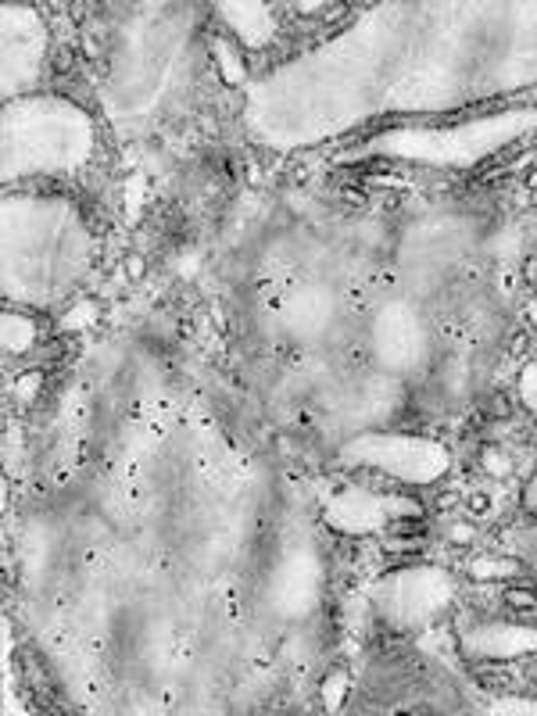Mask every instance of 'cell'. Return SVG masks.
Instances as JSON below:
<instances>
[{
  "label": "cell",
  "mask_w": 537,
  "mask_h": 716,
  "mask_svg": "<svg viewBox=\"0 0 537 716\" xmlns=\"http://www.w3.org/2000/svg\"><path fill=\"white\" fill-rule=\"evenodd\" d=\"M219 15L244 47H269L280 33V22L273 18V11L265 4H255V0H226V4H219Z\"/></svg>",
  "instance_id": "obj_14"
},
{
  "label": "cell",
  "mask_w": 537,
  "mask_h": 716,
  "mask_svg": "<svg viewBox=\"0 0 537 716\" xmlns=\"http://www.w3.org/2000/svg\"><path fill=\"white\" fill-rule=\"evenodd\" d=\"M469 384H473V366H469V362H466L462 355L448 358V362H444V369H441V391H444V398H448V401L462 398V394L469 391Z\"/></svg>",
  "instance_id": "obj_17"
},
{
  "label": "cell",
  "mask_w": 537,
  "mask_h": 716,
  "mask_svg": "<svg viewBox=\"0 0 537 716\" xmlns=\"http://www.w3.org/2000/svg\"><path fill=\"white\" fill-rule=\"evenodd\" d=\"M0 341H4V351L8 355H26L29 348H33L36 341V326L33 319L18 316V312H4V319H0Z\"/></svg>",
  "instance_id": "obj_15"
},
{
  "label": "cell",
  "mask_w": 537,
  "mask_h": 716,
  "mask_svg": "<svg viewBox=\"0 0 537 716\" xmlns=\"http://www.w3.org/2000/svg\"><path fill=\"white\" fill-rule=\"evenodd\" d=\"M462 648L473 659H520L537 652V627L509 620H484L462 634Z\"/></svg>",
  "instance_id": "obj_13"
},
{
  "label": "cell",
  "mask_w": 537,
  "mask_h": 716,
  "mask_svg": "<svg viewBox=\"0 0 537 716\" xmlns=\"http://www.w3.org/2000/svg\"><path fill=\"white\" fill-rule=\"evenodd\" d=\"M530 323H534V326H537V308H530Z\"/></svg>",
  "instance_id": "obj_28"
},
{
  "label": "cell",
  "mask_w": 537,
  "mask_h": 716,
  "mask_svg": "<svg viewBox=\"0 0 537 716\" xmlns=\"http://www.w3.org/2000/svg\"><path fill=\"white\" fill-rule=\"evenodd\" d=\"M344 316L348 312H344L341 294L323 280L298 283L276 301V326L287 341L301 348H323L337 341V333L344 330Z\"/></svg>",
  "instance_id": "obj_10"
},
{
  "label": "cell",
  "mask_w": 537,
  "mask_h": 716,
  "mask_svg": "<svg viewBox=\"0 0 537 716\" xmlns=\"http://www.w3.org/2000/svg\"><path fill=\"white\" fill-rule=\"evenodd\" d=\"M0 40H4V97H15L22 86L40 76V65L47 58V26L33 8L4 4L0 11Z\"/></svg>",
  "instance_id": "obj_11"
},
{
  "label": "cell",
  "mask_w": 537,
  "mask_h": 716,
  "mask_svg": "<svg viewBox=\"0 0 537 716\" xmlns=\"http://www.w3.org/2000/svg\"><path fill=\"white\" fill-rule=\"evenodd\" d=\"M523 502H527V509H537V477L527 484V491H523Z\"/></svg>",
  "instance_id": "obj_26"
},
{
  "label": "cell",
  "mask_w": 537,
  "mask_h": 716,
  "mask_svg": "<svg viewBox=\"0 0 537 716\" xmlns=\"http://www.w3.org/2000/svg\"><path fill=\"white\" fill-rule=\"evenodd\" d=\"M477 248L473 222L459 215H419L398 237V269L412 294L437 290Z\"/></svg>",
  "instance_id": "obj_5"
},
{
  "label": "cell",
  "mask_w": 537,
  "mask_h": 716,
  "mask_svg": "<svg viewBox=\"0 0 537 716\" xmlns=\"http://www.w3.org/2000/svg\"><path fill=\"white\" fill-rule=\"evenodd\" d=\"M416 516H423L419 502L398 495H376L366 487H341L326 502V523L341 534H376L387 523L416 520Z\"/></svg>",
  "instance_id": "obj_12"
},
{
  "label": "cell",
  "mask_w": 537,
  "mask_h": 716,
  "mask_svg": "<svg viewBox=\"0 0 537 716\" xmlns=\"http://www.w3.org/2000/svg\"><path fill=\"white\" fill-rule=\"evenodd\" d=\"M516 387H520L523 405H527V409L537 416V362H527V366H523V373H520V380H516Z\"/></svg>",
  "instance_id": "obj_21"
},
{
  "label": "cell",
  "mask_w": 537,
  "mask_h": 716,
  "mask_svg": "<svg viewBox=\"0 0 537 716\" xmlns=\"http://www.w3.org/2000/svg\"><path fill=\"white\" fill-rule=\"evenodd\" d=\"M94 240L79 212L61 197L11 194L4 201V294L51 305L90 269Z\"/></svg>",
  "instance_id": "obj_1"
},
{
  "label": "cell",
  "mask_w": 537,
  "mask_h": 716,
  "mask_svg": "<svg viewBox=\"0 0 537 716\" xmlns=\"http://www.w3.org/2000/svg\"><path fill=\"white\" fill-rule=\"evenodd\" d=\"M94 119L65 97H26L4 108V183L40 172H72L90 162Z\"/></svg>",
  "instance_id": "obj_2"
},
{
  "label": "cell",
  "mask_w": 537,
  "mask_h": 716,
  "mask_svg": "<svg viewBox=\"0 0 537 716\" xmlns=\"http://www.w3.org/2000/svg\"><path fill=\"white\" fill-rule=\"evenodd\" d=\"M452 541H459V545H469V541H473V530H469L466 523H459V527H452Z\"/></svg>",
  "instance_id": "obj_25"
},
{
  "label": "cell",
  "mask_w": 537,
  "mask_h": 716,
  "mask_svg": "<svg viewBox=\"0 0 537 716\" xmlns=\"http://www.w3.org/2000/svg\"><path fill=\"white\" fill-rule=\"evenodd\" d=\"M40 384H43V376H40V373L18 376V398H33V394L40 391Z\"/></svg>",
  "instance_id": "obj_24"
},
{
  "label": "cell",
  "mask_w": 537,
  "mask_h": 716,
  "mask_svg": "<svg viewBox=\"0 0 537 716\" xmlns=\"http://www.w3.org/2000/svg\"><path fill=\"white\" fill-rule=\"evenodd\" d=\"M341 459L348 466L380 469V473L405 480V484H434L452 466V455H448L444 444L430 441V437L384 434V430L355 434L341 448Z\"/></svg>",
  "instance_id": "obj_7"
},
{
  "label": "cell",
  "mask_w": 537,
  "mask_h": 716,
  "mask_svg": "<svg viewBox=\"0 0 537 716\" xmlns=\"http://www.w3.org/2000/svg\"><path fill=\"white\" fill-rule=\"evenodd\" d=\"M509 602L512 606H534V598H530L527 591H509Z\"/></svg>",
  "instance_id": "obj_27"
},
{
  "label": "cell",
  "mask_w": 537,
  "mask_h": 716,
  "mask_svg": "<svg viewBox=\"0 0 537 716\" xmlns=\"http://www.w3.org/2000/svg\"><path fill=\"white\" fill-rule=\"evenodd\" d=\"M480 466H484L491 477H505V473H512V459L505 452H498V448H487V452L480 455Z\"/></svg>",
  "instance_id": "obj_22"
},
{
  "label": "cell",
  "mask_w": 537,
  "mask_h": 716,
  "mask_svg": "<svg viewBox=\"0 0 537 716\" xmlns=\"http://www.w3.org/2000/svg\"><path fill=\"white\" fill-rule=\"evenodd\" d=\"M187 29L176 18H144L115 47L108 79V108L115 119L151 115L179 79Z\"/></svg>",
  "instance_id": "obj_3"
},
{
  "label": "cell",
  "mask_w": 537,
  "mask_h": 716,
  "mask_svg": "<svg viewBox=\"0 0 537 716\" xmlns=\"http://www.w3.org/2000/svg\"><path fill=\"white\" fill-rule=\"evenodd\" d=\"M366 348L373 366L387 376H412L430 362L434 333L423 308L409 298H387L376 305L366 326Z\"/></svg>",
  "instance_id": "obj_6"
},
{
  "label": "cell",
  "mask_w": 537,
  "mask_h": 716,
  "mask_svg": "<svg viewBox=\"0 0 537 716\" xmlns=\"http://www.w3.org/2000/svg\"><path fill=\"white\" fill-rule=\"evenodd\" d=\"M455 580L441 566H401V570L387 573L376 580L373 606L391 627L412 631V627H427L434 623L444 609L452 606Z\"/></svg>",
  "instance_id": "obj_8"
},
{
  "label": "cell",
  "mask_w": 537,
  "mask_h": 716,
  "mask_svg": "<svg viewBox=\"0 0 537 716\" xmlns=\"http://www.w3.org/2000/svg\"><path fill=\"white\" fill-rule=\"evenodd\" d=\"M469 573H473L477 580H509L512 573H516V563H512V559H491V555H487V559H477V563L469 566Z\"/></svg>",
  "instance_id": "obj_19"
},
{
  "label": "cell",
  "mask_w": 537,
  "mask_h": 716,
  "mask_svg": "<svg viewBox=\"0 0 537 716\" xmlns=\"http://www.w3.org/2000/svg\"><path fill=\"white\" fill-rule=\"evenodd\" d=\"M319 699H323L326 709H337L344 699H348V674L344 670H337V674H330L323 681V691H319Z\"/></svg>",
  "instance_id": "obj_20"
},
{
  "label": "cell",
  "mask_w": 537,
  "mask_h": 716,
  "mask_svg": "<svg viewBox=\"0 0 537 716\" xmlns=\"http://www.w3.org/2000/svg\"><path fill=\"white\" fill-rule=\"evenodd\" d=\"M323 602V559L312 541H294L283 548L265 577V609L280 620H308Z\"/></svg>",
  "instance_id": "obj_9"
},
{
  "label": "cell",
  "mask_w": 537,
  "mask_h": 716,
  "mask_svg": "<svg viewBox=\"0 0 537 716\" xmlns=\"http://www.w3.org/2000/svg\"><path fill=\"white\" fill-rule=\"evenodd\" d=\"M212 58L215 65H219V76L226 79L230 86H244V79H248V69H244V58L237 54V47H233L230 40H215L212 43Z\"/></svg>",
  "instance_id": "obj_16"
},
{
  "label": "cell",
  "mask_w": 537,
  "mask_h": 716,
  "mask_svg": "<svg viewBox=\"0 0 537 716\" xmlns=\"http://www.w3.org/2000/svg\"><path fill=\"white\" fill-rule=\"evenodd\" d=\"M94 319H97V308L90 305V301H83V308H79V305L72 308L69 316L61 319V326H65V330H72V326H90Z\"/></svg>",
  "instance_id": "obj_23"
},
{
  "label": "cell",
  "mask_w": 537,
  "mask_h": 716,
  "mask_svg": "<svg viewBox=\"0 0 537 716\" xmlns=\"http://www.w3.org/2000/svg\"><path fill=\"white\" fill-rule=\"evenodd\" d=\"M530 129H537V108H509L498 111V115L462 122V126L387 129L380 137L366 140L358 151H351L348 158L380 154V158H401V162L434 165V169H466L487 154L502 151L512 140L527 137Z\"/></svg>",
  "instance_id": "obj_4"
},
{
  "label": "cell",
  "mask_w": 537,
  "mask_h": 716,
  "mask_svg": "<svg viewBox=\"0 0 537 716\" xmlns=\"http://www.w3.org/2000/svg\"><path fill=\"white\" fill-rule=\"evenodd\" d=\"M484 713H491V716H537V699H523V695H502V699L487 702Z\"/></svg>",
  "instance_id": "obj_18"
}]
</instances>
